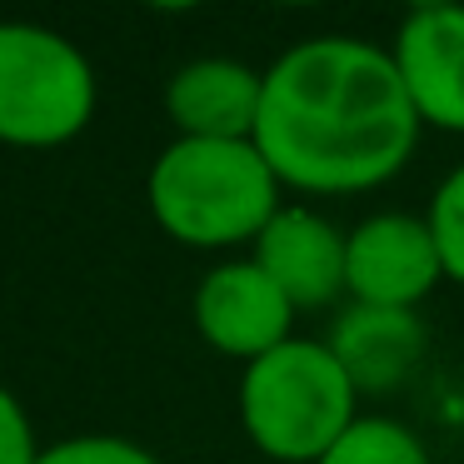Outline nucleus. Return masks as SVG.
Masks as SVG:
<instances>
[{"mask_svg":"<svg viewBox=\"0 0 464 464\" xmlns=\"http://www.w3.org/2000/svg\"><path fill=\"white\" fill-rule=\"evenodd\" d=\"M324 344L354 390L364 394H394L420 374L424 354H430V330H424L420 310H374V304H344L340 320L330 324Z\"/></svg>","mask_w":464,"mask_h":464,"instance_id":"9d476101","label":"nucleus"},{"mask_svg":"<svg viewBox=\"0 0 464 464\" xmlns=\"http://www.w3.org/2000/svg\"><path fill=\"white\" fill-rule=\"evenodd\" d=\"M190 320L210 350L225 360L255 364L260 354L280 350L290 340L295 304L280 295V285L245 255V260H225L195 285Z\"/></svg>","mask_w":464,"mask_h":464,"instance_id":"423d86ee","label":"nucleus"},{"mask_svg":"<svg viewBox=\"0 0 464 464\" xmlns=\"http://www.w3.org/2000/svg\"><path fill=\"white\" fill-rule=\"evenodd\" d=\"M420 130L390 45H370L360 35H310L265 71L255 145L285 190H380L414 160Z\"/></svg>","mask_w":464,"mask_h":464,"instance_id":"f257e3e1","label":"nucleus"},{"mask_svg":"<svg viewBox=\"0 0 464 464\" xmlns=\"http://www.w3.org/2000/svg\"><path fill=\"white\" fill-rule=\"evenodd\" d=\"M320 464H434L424 440L394 414H360Z\"/></svg>","mask_w":464,"mask_h":464,"instance_id":"9b49d317","label":"nucleus"},{"mask_svg":"<svg viewBox=\"0 0 464 464\" xmlns=\"http://www.w3.org/2000/svg\"><path fill=\"white\" fill-rule=\"evenodd\" d=\"M265 101V71L230 55H205L170 75L165 115L180 140H255Z\"/></svg>","mask_w":464,"mask_h":464,"instance_id":"1a4fd4ad","label":"nucleus"},{"mask_svg":"<svg viewBox=\"0 0 464 464\" xmlns=\"http://www.w3.org/2000/svg\"><path fill=\"white\" fill-rule=\"evenodd\" d=\"M444 280L430 220L410 210H374L344 230V300L374 310H420Z\"/></svg>","mask_w":464,"mask_h":464,"instance_id":"39448f33","label":"nucleus"},{"mask_svg":"<svg viewBox=\"0 0 464 464\" xmlns=\"http://www.w3.org/2000/svg\"><path fill=\"white\" fill-rule=\"evenodd\" d=\"M360 420V390L324 340L290 334L240 374L245 440L275 464H320Z\"/></svg>","mask_w":464,"mask_h":464,"instance_id":"7ed1b4c3","label":"nucleus"},{"mask_svg":"<svg viewBox=\"0 0 464 464\" xmlns=\"http://www.w3.org/2000/svg\"><path fill=\"white\" fill-rule=\"evenodd\" d=\"M390 61L424 130L464 135V5H414L394 25Z\"/></svg>","mask_w":464,"mask_h":464,"instance_id":"0eeeda50","label":"nucleus"},{"mask_svg":"<svg viewBox=\"0 0 464 464\" xmlns=\"http://www.w3.org/2000/svg\"><path fill=\"white\" fill-rule=\"evenodd\" d=\"M430 235L440 245V265H444V280L464 285V165H454L430 195Z\"/></svg>","mask_w":464,"mask_h":464,"instance_id":"f8f14e48","label":"nucleus"},{"mask_svg":"<svg viewBox=\"0 0 464 464\" xmlns=\"http://www.w3.org/2000/svg\"><path fill=\"white\" fill-rule=\"evenodd\" d=\"M280 175L255 140H180L175 135L150 165L145 200L170 240L190 250L255 245L280 215Z\"/></svg>","mask_w":464,"mask_h":464,"instance_id":"f03ea898","label":"nucleus"},{"mask_svg":"<svg viewBox=\"0 0 464 464\" xmlns=\"http://www.w3.org/2000/svg\"><path fill=\"white\" fill-rule=\"evenodd\" d=\"M41 440L25 414V404L0 384V464H41Z\"/></svg>","mask_w":464,"mask_h":464,"instance_id":"4468645a","label":"nucleus"},{"mask_svg":"<svg viewBox=\"0 0 464 464\" xmlns=\"http://www.w3.org/2000/svg\"><path fill=\"white\" fill-rule=\"evenodd\" d=\"M95 71L61 31L0 21V145L51 150L91 125Z\"/></svg>","mask_w":464,"mask_h":464,"instance_id":"20e7f679","label":"nucleus"},{"mask_svg":"<svg viewBox=\"0 0 464 464\" xmlns=\"http://www.w3.org/2000/svg\"><path fill=\"white\" fill-rule=\"evenodd\" d=\"M250 260L280 285L295 314L344 300V230L314 205H280V215L250 245Z\"/></svg>","mask_w":464,"mask_h":464,"instance_id":"6e6552de","label":"nucleus"},{"mask_svg":"<svg viewBox=\"0 0 464 464\" xmlns=\"http://www.w3.org/2000/svg\"><path fill=\"white\" fill-rule=\"evenodd\" d=\"M41 464H160L145 444L121 440V434H75L41 454Z\"/></svg>","mask_w":464,"mask_h":464,"instance_id":"ddd939ff","label":"nucleus"}]
</instances>
